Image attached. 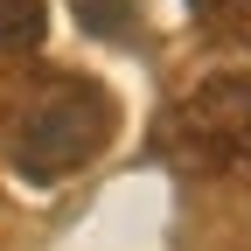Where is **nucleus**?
Wrapping results in <instances>:
<instances>
[{
    "label": "nucleus",
    "instance_id": "f257e3e1",
    "mask_svg": "<svg viewBox=\"0 0 251 251\" xmlns=\"http://www.w3.org/2000/svg\"><path fill=\"white\" fill-rule=\"evenodd\" d=\"M112 140V105L98 84H49L14 133V168L28 181H63L91 168Z\"/></svg>",
    "mask_w": 251,
    "mask_h": 251
},
{
    "label": "nucleus",
    "instance_id": "39448f33",
    "mask_svg": "<svg viewBox=\"0 0 251 251\" xmlns=\"http://www.w3.org/2000/svg\"><path fill=\"white\" fill-rule=\"evenodd\" d=\"M196 7H224V0H196Z\"/></svg>",
    "mask_w": 251,
    "mask_h": 251
},
{
    "label": "nucleus",
    "instance_id": "20e7f679",
    "mask_svg": "<svg viewBox=\"0 0 251 251\" xmlns=\"http://www.w3.org/2000/svg\"><path fill=\"white\" fill-rule=\"evenodd\" d=\"M77 14H84L91 35H112V42L133 28V7H126V0H77Z\"/></svg>",
    "mask_w": 251,
    "mask_h": 251
},
{
    "label": "nucleus",
    "instance_id": "7ed1b4c3",
    "mask_svg": "<svg viewBox=\"0 0 251 251\" xmlns=\"http://www.w3.org/2000/svg\"><path fill=\"white\" fill-rule=\"evenodd\" d=\"M42 42V0H0V49H35Z\"/></svg>",
    "mask_w": 251,
    "mask_h": 251
},
{
    "label": "nucleus",
    "instance_id": "f03ea898",
    "mask_svg": "<svg viewBox=\"0 0 251 251\" xmlns=\"http://www.w3.org/2000/svg\"><path fill=\"white\" fill-rule=\"evenodd\" d=\"M168 147L196 168L251 161V77H209L168 112Z\"/></svg>",
    "mask_w": 251,
    "mask_h": 251
}]
</instances>
